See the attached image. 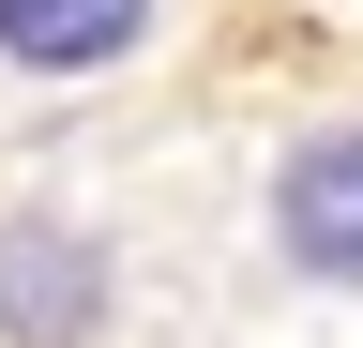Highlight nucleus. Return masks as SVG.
Returning a JSON list of instances; mask_svg holds the SVG:
<instances>
[{
    "label": "nucleus",
    "mask_w": 363,
    "mask_h": 348,
    "mask_svg": "<svg viewBox=\"0 0 363 348\" xmlns=\"http://www.w3.org/2000/svg\"><path fill=\"white\" fill-rule=\"evenodd\" d=\"M106 303H121V273H106L91 228H61V212H0V348H91Z\"/></svg>",
    "instance_id": "nucleus-1"
},
{
    "label": "nucleus",
    "mask_w": 363,
    "mask_h": 348,
    "mask_svg": "<svg viewBox=\"0 0 363 348\" xmlns=\"http://www.w3.org/2000/svg\"><path fill=\"white\" fill-rule=\"evenodd\" d=\"M272 242H288L318 288H363V121H318V137L272 167Z\"/></svg>",
    "instance_id": "nucleus-2"
},
{
    "label": "nucleus",
    "mask_w": 363,
    "mask_h": 348,
    "mask_svg": "<svg viewBox=\"0 0 363 348\" xmlns=\"http://www.w3.org/2000/svg\"><path fill=\"white\" fill-rule=\"evenodd\" d=\"M136 30H152V0H0V61L16 76H106Z\"/></svg>",
    "instance_id": "nucleus-3"
}]
</instances>
